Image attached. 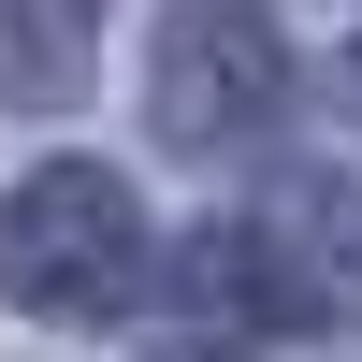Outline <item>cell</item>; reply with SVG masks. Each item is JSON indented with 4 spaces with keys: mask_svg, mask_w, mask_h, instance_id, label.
<instances>
[{
    "mask_svg": "<svg viewBox=\"0 0 362 362\" xmlns=\"http://www.w3.org/2000/svg\"><path fill=\"white\" fill-rule=\"evenodd\" d=\"M290 102V44L261 0H174L160 15V58H145V116H160V145H189V160H232V145H261Z\"/></svg>",
    "mask_w": 362,
    "mask_h": 362,
    "instance_id": "2",
    "label": "cell"
},
{
    "mask_svg": "<svg viewBox=\"0 0 362 362\" xmlns=\"http://www.w3.org/2000/svg\"><path fill=\"white\" fill-rule=\"evenodd\" d=\"M189 290H218V305H247V319H319V276L305 261H276V232H189Z\"/></svg>",
    "mask_w": 362,
    "mask_h": 362,
    "instance_id": "4",
    "label": "cell"
},
{
    "mask_svg": "<svg viewBox=\"0 0 362 362\" xmlns=\"http://www.w3.org/2000/svg\"><path fill=\"white\" fill-rule=\"evenodd\" d=\"M145 276H160V232L116 160H29L0 189V305L15 319H131Z\"/></svg>",
    "mask_w": 362,
    "mask_h": 362,
    "instance_id": "1",
    "label": "cell"
},
{
    "mask_svg": "<svg viewBox=\"0 0 362 362\" xmlns=\"http://www.w3.org/2000/svg\"><path fill=\"white\" fill-rule=\"evenodd\" d=\"M87 44H102V0H0V102H73Z\"/></svg>",
    "mask_w": 362,
    "mask_h": 362,
    "instance_id": "3",
    "label": "cell"
},
{
    "mask_svg": "<svg viewBox=\"0 0 362 362\" xmlns=\"http://www.w3.org/2000/svg\"><path fill=\"white\" fill-rule=\"evenodd\" d=\"M348 102H362V58H348Z\"/></svg>",
    "mask_w": 362,
    "mask_h": 362,
    "instance_id": "5",
    "label": "cell"
}]
</instances>
